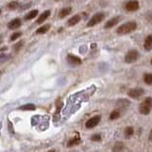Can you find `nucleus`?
Here are the masks:
<instances>
[{
  "mask_svg": "<svg viewBox=\"0 0 152 152\" xmlns=\"http://www.w3.org/2000/svg\"><path fill=\"white\" fill-rule=\"evenodd\" d=\"M22 46H23V41H20V42H18V43H16V44L14 46V49H15V52H18L19 49H20Z\"/></svg>",
  "mask_w": 152,
  "mask_h": 152,
  "instance_id": "a878e982",
  "label": "nucleus"
},
{
  "mask_svg": "<svg viewBox=\"0 0 152 152\" xmlns=\"http://www.w3.org/2000/svg\"><path fill=\"white\" fill-rule=\"evenodd\" d=\"M139 58H140V53H139L137 50L132 49V50H129L127 52V54L125 55L124 61L126 63H134L139 59Z\"/></svg>",
  "mask_w": 152,
  "mask_h": 152,
  "instance_id": "7ed1b4c3",
  "label": "nucleus"
},
{
  "mask_svg": "<svg viewBox=\"0 0 152 152\" xmlns=\"http://www.w3.org/2000/svg\"><path fill=\"white\" fill-rule=\"evenodd\" d=\"M9 127H10V131L14 133V127L12 128V124L11 123H9Z\"/></svg>",
  "mask_w": 152,
  "mask_h": 152,
  "instance_id": "c85d7f7f",
  "label": "nucleus"
},
{
  "mask_svg": "<svg viewBox=\"0 0 152 152\" xmlns=\"http://www.w3.org/2000/svg\"><path fill=\"white\" fill-rule=\"evenodd\" d=\"M37 12H38L37 10H34V11H31L30 12H28V15H25V20H31V19L34 18V17L37 15Z\"/></svg>",
  "mask_w": 152,
  "mask_h": 152,
  "instance_id": "5701e85b",
  "label": "nucleus"
},
{
  "mask_svg": "<svg viewBox=\"0 0 152 152\" xmlns=\"http://www.w3.org/2000/svg\"><path fill=\"white\" fill-rule=\"evenodd\" d=\"M49 29H50V25L49 24H46V25H44V26H42V27H40V28H38L37 30V34H45V33H47L49 31Z\"/></svg>",
  "mask_w": 152,
  "mask_h": 152,
  "instance_id": "4be33fe9",
  "label": "nucleus"
},
{
  "mask_svg": "<svg viewBox=\"0 0 152 152\" xmlns=\"http://www.w3.org/2000/svg\"><path fill=\"white\" fill-rule=\"evenodd\" d=\"M80 21V15H75L68 20V25L69 26H74V25L79 23Z\"/></svg>",
  "mask_w": 152,
  "mask_h": 152,
  "instance_id": "dca6fc26",
  "label": "nucleus"
},
{
  "mask_svg": "<svg viewBox=\"0 0 152 152\" xmlns=\"http://www.w3.org/2000/svg\"><path fill=\"white\" fill-rule=\"evenodd\" d=\"M145 94V90L141 88V87H136V88H132L128 91V97L132 98V99H139L142 96H144Z\"/></svg>",
  "mask_w": 152,
  "mask_h": 152,
  "instance_id": "39448f33",
  "label": "nucleus"
},
{
  "mask_svg": "<svg viewBox=\"0 0 152 152\" xmlns=\"http://www.w3.org/2000/svg\"><path fill=\"white\" fill-rule=\"evenodd\" d=\"M102 139V138L101 134H94V135L91 136V141H93V142H101Z\"/></svg>",
  "mask_w": 152,
  "mask_h": 152,
  "instance_id": "393cba45",
  "label": "nucleus"
},
{
  "mask_svg": "<svg viewBox=\"0 0 152 152\" xmlns=\"http://www.w3.org/2000/svg\"><path fill=\"white\" fill-rule=\"evenodd\" d=\"M121 116V111H120L119 109H115V110H113V111L111 112V114H110V116H109V119H110L111 121H115V120H118Z\"/></svg>",
  "mask_w": 152,
  "mask_h": 152,
  "instance_id": "a211bd4d",
  "label": "nucleus"
},
{
  "mask_svg": "<svg viewBox=\"0 0 152 152\" xmlns=\"http://www.w3.org/2000/svg\"><path fill=\"white\" fill-rule=\"evenodd\" d=\"M150 64L152 65V58H151V59H150Z\"/></svg>",
  "mask_w": 152,
  "mask_h": 152,
  "instance_id": "2f4dec72",
  "label": "nucleus"
},
{
  "mask_svg": "<svg viewBox=\"0 0 152 152\" xmlns=\"http://www.w3.org/2000/svg\"><path fill=\"white\" fill-rule=\"evenodd\" d=\"M18 7H19V3L16 1H12L8 4V8L11 9V10H15V9H17Z\"/></svg>",
  "mask_w": 152,
  "mask_h": 152,
  "instance_id": "b1692460",
  "label": "nucleus"
},
{
  "mask_svg": "<svg viewBox=\"0 0 152 152\" xmlns=\"http://www.w3.org/2000/svg\"><path fill=\"white\" fill-rule=\"evenodd\" d=\"M0 12H1V10H0Z\"/></svg>",
  "mask_w": 152,
  "mask_h": 152,
  "instance_id": "473e14b6",
  "label": "nucleus"
},
{
  "mask_svg": "<svg viewBox=\"0 0 152 152\" xmlns=\"http://www.w3.org/2000/svg\"><path fill=\"white\" fill-rule=\"evenodd\" d=\"M148 138H149V141L152 142V129H151V131L149 132V136H148Z\"/></svg>",
  "mask_w": 152,
  "mask_h": 152,
  "instance_id": "c756f323",
  "label": "nucleus"
},
{
  "mask_svg": "<svg viewBox=\"0 0 152 152\" xmlns=\"http://www.w3.org/2000/svg\"><path fill=\"white\" fill-rule=\"evenodd\" d=\"M144 48L145 51L150 52L152 50V34H148L144 42Z\"/></svg>",
  "mask_w": 152,
  "mask_h": 152,
  "instance_id": "9b49d317",
  "label": "nucleus"
},
{
  "mask_svg": "<svg viewBox=\"0 0 152 152\" xmlns=\"http://www.w3.org/2000/svg\"><path fill=\"white\" fill-rule=\"evenodd\" d=\"M48 152H56V150H50V151H48Z\"/></svg>",
  "mask_w": 152,
  "mask_h": 152,
  "instance_id": "7c9ffc66",
  "label": "nucleus"
},
{
  "mask_svg": "<svg viewBox=\"0 0 152 152\" xmlns=\"http://www.w3.org/2000/svg\"><path fill=\"white\" fill-rule=\"evenodd\" d=\"M151 110H152V98L147 97L141 102L140 106H139V112L142 115L146 116L151 112Z\"/></svg>",
  "mask_w": 152,
  "mask_h": 152,
  "instance_id": "f03ea898",
  "label": "nucleus"
},
{
  "mask_svg": "<svg viewBox=\"0 0 152 152\" xmlns=\"http://www.w3.org/2000/svg\"><path fill=\"white\" fill-rule=\"evenodd\" d=\"M145 18L147 19V21H148L149 23L152 24V12H147L146 15H145Z\"/></svg>",
  "mask_w": 152,
  "mask_h": 152,
  "instance_id": "cd10ccee",
  "label": "nucleus"
},
{
  "mask_svg": "<svg viewBox=\"0 0 152 152\" xmlns=\"http://www.w3.org/2000/svg\"><path fill=\"white\" fill-rule=\"evenodd\" d=\"M21 24H22V22H21L20 18H15L8 23V28L11 30H15V29H18L21 26Z\"/></svg>",
  "mask_w": 152,
  "mask_h": 152,
  "instance_id": "9d476101",
  "label": "nucleus"
},
{
  "mask_svg": "<svg viewBox=\"0 0 152 152\" xmlns=\"http://www.w3.org/2000/svg\"><path fill=\"white\" fill-rule=\"evenodd\" d=\"M117 105H118L120 108H126L130 105V102L127 101V99H120V101H118V102H117Z\"/></svg>",
  "mask_w": 152,
  "mask_h": 152,
  "instance_id": "412c9836",
  "label": "nucleus"
},
{
  "mask_svg": "<svg viewBox=\"0 0 152 152\" xmlns=\"http://www.w3.org/2000/svg\"><path fill=\"white\" fill-rule=\"evenodd\" d=\"M134 133H135V129H134L133 126H127V127H125L124 131L125 139H130V138H131L134 135Z\"/></svg>",
  "mask_w": 152,
  "mask_h": 152,
  "instance_id": "ddd939ff",
  "label": "nucleus"
},
{
  "mask_svg": "<svg viewBox=\"0 0 152 152\" xmlns=\"http://www.w3.org/2000/svg\"><path fill=\"white\" fill-rule=\"evenodd\" d=\"M50 15H51V12H50V11H45L39 17H38V19H37V24H41V23H43V22H44V21L50 16Z\"/></svg>",
  "mask_w": 152,
  "mask_h": 152,
  "instance_id": "2eb2a0df",
  "label": "nucleus"
},
{
  "mask_svg": "<svg viewBox=\"0 0 152 152\" xmlns=\"http://www.w3.org/2000/svg\"><path fill=\"white\" fill-rule=\"evenodd\" d=\"M20 110H23V111H27V110H30V111H34L36 110V105L33 103H28V104H24V105L20 106L19 107Z\"/></svg>",
  "mask_w": 152,
  "mask_h": 152,
  "instance_id": "aec40b11",
  "label": "nucleus"
},
{
  "mask_svg": "<svg viewBox=\"0 0 152 152\" xmlns=\"http://www.w3.org/2000/svg\"><path fill=\"white\" fill-rule=\"evenodd\" d=\"M137 29V23L135 21H130V22L124 23L117 29V34H127L134 32Z\"/></svg>",
  "mask_w": 152,
  "mask_h": 152,
  "instance_id": "f257e3e1",
  "label": "nucleus"
},
{
  "mask_svg": "<svg viewBox=\"0 0 152 152\" xmlns=\"http://www.w3.org/2000/svg\"><path fill=\"white\" fill-rule=\"evenodd\" d=\"M104 18H105V15H104L103 12H98V14L93 15L92 18L88 21L87 26H88V27H93V26L101 23Z\"/></svg>",
  "mask_w": 152,
  "mask_h": 152,
  "instance_id": "20e7f679",
  "label": "nucleus"
},
{
  "mask_svg": "<svg viewBox=\"0 0 152 152\" xmlns=\"http://www.w3.org/2000/svg\"><path fill=\"white\" fill-rule=\"evenodd\" d=\"M71 12H72L71 8H64V9H62V10L59 12L58 16L60 17V18H64V17H66L68 15H70Z\"/></svg>",
  "mask_w": 152,
  "mask_h": 152,
  "instance_id": "6ab92c4d",
  "label": "nucleus"
},
{
  "mask_svg": "<svg viewBox=\"0 0 152 152\" xmlns=\"http://www.w3.org/2000/svg\"><path fill=\"white\" fill-rule=\"evenodd\" d=\"M56 1H58V0H56Z\"/></svg>",
  "mask_w": 152,
  "mask_h": 152,
  "instance_id": "72a5a7b5",
  "label": "nucleus"
},
{
  "mask_svg": "<svg viewBox=\"0 0 152 152\" xmlns=\"http://www.w3.org/2000/svg\"><path fill=\"white\" fill-rule=\"evenodd\" d=\"M20 36H21V33H19V32L15 33V34L11 37V40H15V39H17V38H19Z\"/></svg>",
  "mask_w": 152,
  "mask_h": 152,
  "instance_id": "bb28decb",
  "label": "nucleus"
},
{
  "mask_svg": "<svg viewBox=\"0 0 152 152\" xmlns=\"http://www.w3.org/2000/svg\"><path fill=\"white\" fill-rule=\"evenodd\" d=\"M99 121H101V116H94L92 117L91 119H89L85 123V127L87 129H91V128H94L96 127L97 125L99 124Z\"/></svg>",
  "mask_w": 152,
  "mask_h": 152,
  "instance_id": "423d86ee",
  "label": "nucleus"
},
{
  "mask_svg": "<svg viewBox=\"0 0 152 152\" xmlns=\"http://www.w3.org/2000/svg\"><path fill=\"white\" fill-rule=\"evenodd\" d=\"M120 20H121V17L120 16L113 17V18L109 19L105 23V25H104V28H105V29H110L112 27H114V26H116L117 24L120 22Z\"/></svg>",
  "mask_w": 152,
  "mask_h": 152,
  "instance_id": "1a4fd4ad",
  "label": "nucleus"
},
{
  "mask_svg": "<svg viewBox=\"0 0 152 152\" xmlns=\"http://www.w3.org/2000/svg\"><path fill=\"white\" fill-rule=\"evenodd\" d=\"M140 8V4L137 0H130L125 4V10L127 12H136Z\"/></svg>",
  "mask_w": 152,
  "mask_h": 152,
  "instance_id": "0eeeda50",
  "label": "nucleus"
},
{
  "mask_svg": "<svg viewBox=\"0 0 152 152\" xmlns=\"http://www.w3.org/2000/svg\"><path fill=\"white\" fill-rule=\"evenodd\" d=\"M124 149V144L123 142H115L114 146L112 148V152H121Z\"/></svg>",
  "mask_w": 152,
  "mask_h": 152,
  "instance_id": "4468645a",
  "label": "nucleus"
},
{
  "mask_svg": "<svg viewBox=\"0 0 152 152\" xmlns=\"http://www.w3.org/2000/svg\"><path fill=\"white\" fill-rule=\"evenodd\" d=\"M67 60L72 66H79V65L81 64V59L76 56H74V55H68Z\"/></svg>",
  "mask_w": 152,
  "mask_h": 152,
  "instance_id": "6e6552de",
  "label": "nucleus"
},
{
  "mask_svg": "<svg viewBox=\"0 0 152 152\" xmlns=\"http://www.w3.org/2000/svg\"><path fill=\"white\" fill-rule=\"evenodd\" d=\"M81 142V139L80 137L79 134L77 133V135L72 138L70 141L68 142V144H67V146L68 147H72V146H75V145H80Z\"/></svg>",
  "mask_w": 152,
  "mask_h": 152,
  "instance_id": "f8f14e48",
  "label": "nucleus"
},
{
  "mask_svg": "<svg viewBox=\"0 0 152 152\" xmlns=\"http://www.w3.org/2000/svg\"><path fill=\"white\" fill-rule=\"evenodd\" d=\"M142 79H144V81L145 84L152 85V73H145Z\"/></svg>",
  "mask_w": 152,
  "mask_h": 152,
  "instance_id": "f3484780",
  "label": "nucleus"
}]
</instances>
